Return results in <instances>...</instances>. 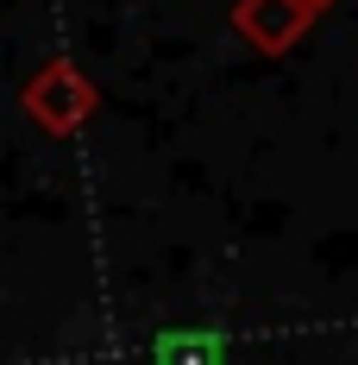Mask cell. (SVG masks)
Segmentation results:
<instances>
[{"mask_svg":"<svg viewBox=\"0 0 358 365\" xmlns=\"http://www.w3.org/2000/svg\"><path fill=\"white\" fill-rule=\"evenodd\" d=\"M19 108L32 120L38 133H51V139H70L82 133L95 108H101V88H95V76L70 63V57H57V63H44V70L26 76V88H19Z\"/></svg>","mask_w":358,"mask_h":365,"instance_id":"obj_1","label":"cell"},{"mask_svg":"<svg viewBox=\"0 0 358 365\" xmlns=\"http://www.w3.org/2000/svg\"><path fill=\"white\" fill-rule=\"evenodd\" d=\"M315 26L308 0H233V32L246 38L258 57H283L295 51Z\"/></svg>","mask_w":358,"mask_h":365,"instance_id":"obj_2","label":"cell"},{"mask_svg":"<svg viewBox=\"0 0 358 365\" xmlns=\"http://www.w3.org/2000/svg\"><path fill=\"white\" fill-rule=\"evenodd\" d=\"M151 365H226V346H220V334L170 328L151 340Z\"/></svg>","mask_w":358,"mask_h":365,"instance_id":"obj_3","label":"cell"},{"mask_svg":"<svg viewBox=\"0 0 358 365\" xmlns=\"http://www.w3.org/2000/svg\"><path fill=\"white\" fill-rule=\"evenodd\" d=\"M327 6H333V0H308V13H315V19H321V13H327Z\"/></svg>","mask_w":358,"mask_h":365,"instance_id":"obj_4","label":"cell"}]
</instances>
